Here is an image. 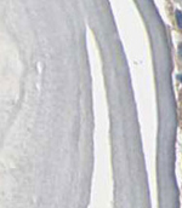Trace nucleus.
Returning a JSON list of instances; mask_svg holds the SVG:
<instances>
[{"label": "nucleus", "mask_w": 182, "mask_h": 208, "mask_svg": "<svg viewBox=\"0 0 182 208\" xmlns=\"http://www.w3.org/2000/svg\"><path fill=\"white\" fill-rule=\"evenodd\" d=\"M175 16H176V23L179 25V28L182 30V11L181 10H176V11H175Z\"/></svg>", "instance_id": "f257e3e1"}, {"label": "nucleus", "mask_w": 182, "mask_h": 208, "mask_svg": "<svg viewBox=\"0 0 182 208\" xmlns=\"http://www.w3.org/2000/svg\"><path fill=\"white\" fill-rule=\"evenodd\" d=\"M177 49H179V57L182 59V43L179 44V47H177Z\"/></svg>", "instance_id": "f03ea898"}, {"label": "nucleus", "mask_w": 182, "mask_h": 208, "mask_svg": "<svg viewBox=\"0 0 182 208\" xmlns=\"http://www.w3.org/2000/svg\"><path fill=\"white\" fill-rule=\"evenodd\" d=\"M176 78H177V80H179L180 82H182V74H179V75H177Z\"/></svg>", "instance_id": "7ed1b4c3"}]
</instances>
